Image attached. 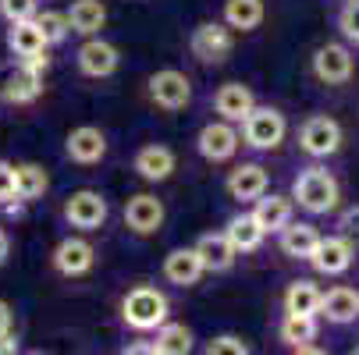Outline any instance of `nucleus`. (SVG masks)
<instances>
[{
  "mask_svg": "<svg viewBox=\"0 0 359 355\" xmlns=\"http://www.w3.org/2000/svg\"><path fill=\"white\" fill-rule=\"evenodd\" d=\"M168 221V210H164V199H157L153 192H135L128 195L125 202V228L139 238L146 235H157Z\"/></svg>",
  "mask_w": 359,
  "mask_h": 355,
  "instance_id": "nucleus-10",
  "label": "nucleus"
},
{
  "mask_svg": "<svg viewBox=\"0 0 359 355\" xmlns=\"http://www.w3.org/2000/svg\"><path fill=\"white\" fill-rule=\"evenodd\" d=\"M146 96L153 107H161L168 114L185 111L192 104V78L178 68H161L146 78Z\"/></svg>",
  "mask_w": 359,
  "mask_h": 355,
  "instance_id": "nucleus-4",
  "label": "nucleus"
},
{
  "mask_svg": "<svg viewBox=\"0 0 359 355\" xmlns=\"http://www.w3.org/2000/svg\"><path fill=\"white\" fill-rule=\"evenodd\" d=\"M320 309V288L313 281H292L285 291V313L288 316H317Z\"/></svg>",
  "mask_w": 359,
  "mask_h": 355,
  "instance_id": "nucleus-29",
  "label": "nucleus"
},
{
  "mask_svg": "<svg viewBox=\"0 0 359 355\" xmlns=\"http://www.w3.org/2000/svg\"><path fill=\"white\" fill-rule=\"evenodd\" d=\"M203 274H207V270H203V263H199V256H196L192 245H189V249H171L168 256H164V277H168L171 284H178V288L199 284Z\"/></svg>",
  "mask_w": 359,
  "mask_h": 355,
  "instance_id": "nucleus-23",
  "label": "nucleus"
},
{
  "mask_svg": "<svg viewBox=\"0 0 359 355\" xmlns=\"http://www.w3.org/2000/svg\"><path fill=\"white\" fill-rule=\"evenodd\" d=\"M15 181H18V199H22V202H39V199L50 192V174H46V167L36 164V160L15 164Z\"/></svg>",
  "mask_w": 359,
  "mask_h": 355,
  "instance_id": "nucleus-27",
  "label": "nucleus"
},
{
  "mask_svg": "<svg viewBox=\"0 0 359 355\" xmlns=\"http://www.w3.org/2000/svg\"><path fill=\"white\" fill-rule=\"evenodd\" d=\"M292 355H327V351L317 344H299V348H292Z\"/></svg>",
  "mask_w": 359,
  "mask_h": 355,
  "instance_id": "nucleus-43",
  "label": "nucleus"
},
{
  "mask_svg": "<svg viewBox=\"0 0 359 355\" xmlns=\"http://www.w3.org/2000/svg\"><path fill=\"white\" fill-rule=\"evenodd\" d=\"M324 320L331 323H352L359 316V291L338 284L331 291H320V309H317Z\"/></svg>",
  "mask_w": 359,
  "mask_h": 355,
  "instance_id": "nucleus-24",
  "label": "nucleus"
},
{
  "mask_svg": "<svg viewBox=\"0 0 359 355\" xmlns=\"http://www.w3.org/2000/svg\"><path fill=\"white\" fill-rule=\"evenodd\" d=\"M75 64L86 78H111L118 68H121V50L111 43V39H86L79 50H75Z\"/></svg>",
  "mask_w": 359,
  "mask_h": 355,
  "instance_id": "nucleus-12",
  "label": "nucleus"
},
{
  "mask_svg": "<svg viewBox=\"0 0 359 355\" xmlns=\"http://www.w3.org/2000/svg\"><path fill=\"white\" fill-rule=\"evenodd\" d=\"M192 330L185 323H164L157 327V337H153V348H157V355H192Z\"/></svg>",
  "mask_w": 359,
  "mask_h": 355,
  "instance_id": "nucleus-30",
  "label": "nucleus"
},
{
  "mask_svg": "<svg viewBox=\"0 0 359 355\" xmlns=\"http://www.w3.org/2000/svg\"><path fill=\"white\" fill-rule=\"evenodd\" d=\"M4 43H8V50H11L15 61L32 57V54H46V50H50V43H46L43 29L36 25V18H29V22H11Z\"/></svg>",
  "mask_w": 359,
  "mask_h": 355,
  "instance_id": "nucleus-21",
  "label": "nucleus"
},
{
  "mask_svg": "<svg viewBox=\"0 0 359 355\" xmlns=\"http://www.w3.org/2000/svg\"><path fill=\"white\" fill-rule=\"evenodd\" d=\"M224 188H228V195H231L235 202H256V199L271 188V178H267V171H264L260 164H238V167L228 171Z\"/></svg>",
  "mask_w": 359,
  "mask_h": 355,
  "instance_id": "nucleus-19",
  "label": "nucleus"
},
{
  "mask_svg": "<svg viewBox=\"0 0 359 355\" xmlns=\"http://www.w3.org/2000/svg\"><path fill=\"white\" fill-rule=\"evenodd\" d=\"M338 199H341V188L327 167H306L292 181V202H299V210L313 214V217L338 210Z\"/></svg>",
  "mask_w": 359,
  "mask_h": 355,
  "instance_id": "nucleus-1",
  "label": "nucleus"
},
{
  "mask_svg": "<svg viewBox=\"0 0 359 355\" xmlns=\"http://www.w3.org/2000/svg\"><path fill=\"white\" fill-rule=\"evenodd\" d=\"M299 149L313 160H327L341 149V125L327 114H310L299 128Z\"/></svg>",
  "mask_w": 359,
  "mask_h": 355,
  "instance_id": "nucleus-7",
  "label": "nucleus"
},
{
  "mask_svg": "<svg viewBox=\"0 0 359 355\" xmlns=\"http://www.w3.org/2000/svg\"><path fill=\"white\" fill-rule=\"evenodd\" d=\"M238 135H242V146H249L252 153H274V149L285 142V135H288V121H285V114L278 107L256 104L245 114Z\"/></svg>",
  "mask_w": 359,
  "mask_h": 355,
  "instance_id": "nucleus-3",
  "label": "nucleus"
},
{
  "mask_svg": "<svg viewBox=\"0 0 359 355\" xmlns=\"http://www.w3.org/2000/svg\"><path fill=\"white\" fill-rule=\"evenodd\" d=\"M65 221H68V228H75V231H100L107 224V214H111V207H107V195L104 192H96V188H79V192H72L68 199H65Z\"/></svg>",
  "mask_w": 359,
  "mask_h": 355,
  "instance_id": "nucleus-6",
  "label": "nucleus"
},
{
  "mask_svg": "<svg viewBox=\"0 0 359 355\" xmlns=\"http://www.w3.org/2000/svg\"><path fill=\"white\" fill-rule=\"evenodd\" d=\"M224 235H228V242L235 245V252H256L264 245V231H260V224L252 221V214H235L228 224H224Z\"/></svg>",
  "mask_w": 359,
  "mask_h": 355,
  "instance_id": "nucleus-28",
  "label": "nucleus"
},
{
  "mask_svg": "<svg viewBox=\"0 0 359 355\" xmlns=\"http://www.w3.org/2000/svg\"><path fill=\"white\" fill-rule=\"evenodd\" d=\"M0 355H22V351H18V334H15V327L0 334Z\"/></svg>",
  "mask_w": 359,
  "mask_h": 355,
  "instance_id": "nucleus-39",
  "label": "nucleus"
},
{
  "mask_svg": "<svg viewBox=\"0 0 359 355\" xmlns=\"http://www.w3.org/2000/svg\"><path fill=\"white\" fill-rule=\"evenodd\" d=\"M36 25L43 29L46 43L50 46H57L72 36V25H68V15L65 11H54V8H46V11H36Z\"/></svg>",
  "mask_w": 359,
  "mask_h": 355,
  "instance_id": "nucleus-32",
  "label": "nucleus"
},
{
  "mask_svg": "<svg viewBox=\"0 0 359 355\" xmlns=\"http://www.w3.org/2000/svg\"><path fill=\"white\" fill-rule=\"evenodd\" d=\"M192 249H196V256H199V263H203V270H207V274H224V270H231L235 260H238V252H235V245L228 242L224 231L199 235V242H196Z\"/></svg>",
  "mask_w": 359,
  "mask_h": 355,
  "instance_id": "nucleus-17",
  "label": "nucleus"
},
{
  "mask_svg": "<svg viewBox=\"0 0 359 355\" xmlns=\"http://www.w3.org/2000/svg\"><path fill=\"white\" fill-rule=\"evenodd\" d=\"M168 313H171L168 295L153 284H139L121 298V320L132 330H157L168 323Z\"/></svg>",
  "mask_w": 359,
  "mask_h": 355,
  "instance_id": "nucleus-2",
  "label": "nucleus"
},
{
  "mask_svg": "<svg viewBox=\"0 0 359 355\" xmlns=\"http://www.w3.org/2000/svg\"><path fill=\"white\" fill-rule=\"evenodd\" d=\"M65 15H68L72 32L82 36V39L100 36V29L107 25V4H104V0H75Z\"/></svg>",
  "mask_w": 359,
  "mask_h": 355,
  "instance_id": "nucleus-22",
  "label": "nucleus"
},
{
  "mask_svg": "<svg viewBox=\"0 0 359 355\" xmlns=\"http://www.w3.org/2000/svg\"><path fill=\"white\" fill-rule=\"evenodd\" d=\"M292 195H278V192H264L260 199L252 202V221L260 224V231L264 235H278L288 221H292Z\"/></svg>",
  "mask_w": 359,
  "mask_h": 355,
  "instance_id": "nucleus-20",
  "label": "nucleus"
},
{
  "mask_svg": "<svg viewBox=\"0 0 359 355\" xmlns=\"http://www.w3.org/2000/svg\"><path fill=\"white\" fill-rule=\"evenodd\" d=\"M224 25L231 32H252V29H260L264 25V0H224Z\"/></svg>",
  "mask_w": 359,
  "mask_h": 355,
  "instance_id": "nucleus-26",
  "label": "nucleus"
},
{
  "mask_svg": "<svg viewBox=\"0 0 359 355\" xmlns=\"http://www.w3.org/2000/svg\"><path fill=\"white\" fill-rule=\"evenodd\" d=\"M132 171L142 181H149V185H161V181H168L178 171V153H175L171 146H164V142H146V146L135 149Z\"/></svg>",
  "mask_w": 359,
  "mask_h": 355,
  "instance_id": "nucleus-13",
  "label": "nucleus"
},
{
  "mask_svg": "<svg viewBox=\"0 0 359 355\" xmlns=\"http://www.w3.org/2000/svg\"><path fill=\"white\" fill-rule=\"evenodd\" d=\"M189 50L203 64H224L235 50V32L224 22H199L189 36Z\"/></svg>",
  "mask_w": 359,
  "mask_h": 355,
  "instance_id": "nucleus-5",
  "label": "nucleus"
},
{
  "mask_svg": "<svg viewBox=\"0 0 359 355\" xmlns=\"http://www.w3.org/2000/svg\"><path fill=\"white\" fill-rule=\"evenodd\" d=\"M107 149H111L107 132L96 128V125H79L65 139V157L72 164H79V167H96L100 160L107 157Z\"/></svg>",
  "mask_w": 359,
  "mask_h": 355,
  "instance_id": "nucleus-11",
  "label": "nucleus"
},
{
  "mask_svg": "<svg viewBox=\"0 0 359 355\" xmlns=\"http://www.w3.org/2000/svg\"><path fill=\"white\" fill-rule=\"evenodd\" d=\"M43 96V75H32L18 61L0 68V104L8 107H29Z\"/></svg>",
  "mask_w": 359,
  "mask_h": 355,
  "instance_id": "nucleus-9",
  "label": "nucleus"
},
{
  "mask_svg": "<svg viewBox=\"0 0 359 355\" xmlns=\"http://www.w3.org/2000/svg\"><path fill=\"white\" fill-rule=\"evenodd\" d=\"M281 341L299 348V344H313L317 341V316H288L281 320Z\"/></svg>",
  "mask_w": 359,
  "mask_h": 355,
  "instance_id": "nucleus-31",
  "label": "nucleus"
},
{
  "mask_svg": "<svg viewBox=\"0 0 359 355\" xmlns=\"http://www.w3.org/2000/svg\"><path fill=\"white\" fill-rule=\"evenodd\" d=\"M121 355H157V348H153V344H142V341H139V344H128V348H125Z\"/></svg>",
  "mask_w": 359,
  "mask_h": 355,
  "instance_id": "nucleus-42",
  "label": "nucleus"
},
{
  "mask_svg": "<svg viewBox=\"0 0 359 355\" xmlns=\"http://www.w3.org/2000/svg\"><path fill=\"white\" fill-rule=\"evenodd\" d=\"M203 355H249V344L238 334H221V337L207 341V351Z\"/></svg>",
  "mask_w": 359,
  "mask_h": 355,
  "instance_id": "nucleus-34",
  "label": "nucleus"
},
{
  "mask_svg": "<svg viewBox=\"0 0 359 355\" xmlns=\"http://www.w3.org/2000/svg\"><path fill=\"white\" fill-rule=\"evenodd\" d=\"M313 75L324 85H345L355 75V57L345 43H324L313 50Z\"/></svg>",
  "mask_w": 359,
  "mask_h": 355,
  "instance_id": "nucleus-15",
  "label": "nucleus"
},
{
  "mask_svg": "<svg viewBox=\"0 0 359 355\" xmlns=\"http://www.w3.org/2000/svg\"><path fill=\"white\" fill-rule=\"evenodd\" d=\"M18 64H22V68H29L32 75H46V71H50V50H46V54H32V57H22Z\"/></svg>",
  "mask_w": 359,
  "mask_h": 355,
  "instance_id": "nucleus-38",
  "label": "nucleus"
},
{
  "mask_svg": "<svg viewBox=\"0 0 359 355\" xmlns=\"http://www.w3.org/2000/svg\"><path fill=\"white\" fill-rule=\"evenodd\" d=\"M39 11V0H0V18L11 22H29Z\"/></svg>",
  "mask_w": 359,
  "mask_h": 355,
  "instance_id": "nucleus-33",
  "label": "nucleus"
},
{
  "mask_svg": "<svg viewBox=\"0 0 359 355\" xmlns=\"http://www.w3.org/2000/svg\"><path fill=\"white\" fill-rule=\"evenodd\" d=\"M278 235H281V238H278V242H281V252H285V256H292V260H310L313 249H317V242H320L317 228L306 224V221H288Z\"/></svg>",
  "mask_w": 359,
  "mask_h": 355,
  "instance_id": "nucleus-25",
  "label": "nucleus"
},
{
  "mask_svg": "<svg viewBox=\"0 0 359 355\" xmlns=\"http://www.w3.org/2000/svg\"><path fill=\"white\" fill-rule=\"evenodd\" d=\"M352 355H359V348H355V351H352Z\"/></svg>",
  "mask_w": 359,
  "mask_h": 355,
  "instance_id": "nucleus-45",
  "label": "nucleus"
},
{
  "mask_svg": "<svg viewBox=\"0 0 359 355\" xmlns=\"http://www.w3.org/2000/svg\"><path fill=\"white\" fill-rule=\"evenodd\" d=\"M8 256H11V238H8V231L0 228V267L8 263Z\"/></svg>",
  "mask_w": 359,
  "mask_h": 355,
  "instance_id": "nucleus-41",
  "label": "nucleus"
},
{
  "mask_svg": "<svg viewBox=\"0 0 359 355\" xmlns=\"http://www.w3.org/2000/svg\"><path fill=\"white\" fill-rule=\"evenodd\" d=\"M50 263H54V270H57L61 277H86V274L96 267V249H93V242L68 235V238H61V242L54 245V252H50Z\"/></svg>",
  "mask_w": 359,
  "mask_h": 355,
  "instance_id": "nucleus-14",
  "label": "nucleus"
},
{
  "mask_svg": "<svg viewBox=\"0 0 359 355\" xmlns=\"http://www.w3.org/2000/svg\"><path fill=\"white\" fill-rule=\"evenodd\" d=\"M11 323H15V313H11V306H8V302L0 298V334H4V330H11Z\"/></svg>",
  "mask_w": 359,
  "mask_h": 355,
  "instance_id": "nucleus-40",
  "label": "nucleus"
},
{
  "mask_svg": "<svg viewBox=\"0 0 359 355\" xmlns=\"http://www.w3.org/2000/svg\"><path fill=\"white\" fill-rule=\"evenodd\" d=\"M252 107H256V96H252V89H249L245 82H224V85L214 92V111H217V118L228 121V125H242Z\"/></svg>",
  "mask_w": 359,
  "mask_h": 355,
  "instance_id": "nucleus-18",
  "label": "nucleus"
},
{
  "mask_svg": "<svg viewBox=\"0 0 359 355\" xmlns=\"http://www.w3.org/2000/svg\"><path fill=\"white\" fill-rule=\"evenodd\" d=\"M341 235H345L352 245H359V207H348V210L341 214Z\"/></svg>",
  "mask_w": 359,
  "mask_h": 355,
  "instance_id": "nucleus-37",
  "label": "nucleus"
},
{
  "mask_svg": "<svg viewBox=\"0 0 359 355\" xmlns=\"http://www.w3.org/2000/svg\"><path fill=\"white\" fill-rule=\"evenodd\" d=\"M238 146H242V135H238V128L235 125H228V121H207L199 128V135H196V153L207 160V164H228L235 153H238Z\"/></svg>",
  "mask_w": 359,
  "mask_h": 355,
  "instance_id": "nucleus-8",
  "label": "nucleus"
},
{
  "mask_svg": "<svg viewBox=\"0 0 359 355\" xmlns=\"http://www.w3.org/2000/svg\"><path fill=\"white\" fill-rule=\"evenodd\" d=\"M338 29H341V36L348 43L359 46V0H345V8L338 15Z\"/></svg>",
  "mask_w": 359,
  "mask_h": 355,
  "instance_id": "nucleus-35",
  "label": "nucleus"
},
{
  "mask_svg": "<svg viewBox=\"0 0 359 355\" xmlns=\"http://www.w3.org/2000/svg\"><path fill=\"white\" fill-rule=\"evenodd\" d=\"M18 199V181H15V164L11 160H0V207Z\"/></svg>",
  "mask_w": 359,
  "mask_h": 355,
  "instance_id": "nucleus-36",
  "label": "nucleus"
},
{
  "mask_svg": "<svg viewBox=\"0 0 359 355\" xmlns=\"http://www.w3.org/2000/svg\"><path fill=\"white\" fill-rule=\"evenodd\" d=\"M352 260H355V245H352L345 235H327V238H320L317 249H313V256H310L313 270L324 274V277L345 274V270L352 267Z\"/></svg>",
  "mask_w": 359,
  "mask_h": 355,
  "instance_id": "nucleus-16",
  "label": "nucleus"
},
{
  "mask_svg": "<svg viewBox=\"0 0 359 355\" xmlns=\"http://www.w3.org/2000/svg\"><path fill=\"white\" fill-rule=\"evenodd\" d=\"M25 355H43V351H25Z\"/></svg>",
  "mask_w": 359,
  "mask_h": 355,
  "instance_id": "nucleus-44",
  "label": "nucleus"
}]
</instances>
